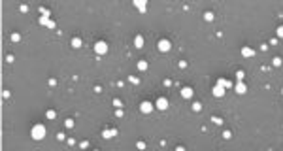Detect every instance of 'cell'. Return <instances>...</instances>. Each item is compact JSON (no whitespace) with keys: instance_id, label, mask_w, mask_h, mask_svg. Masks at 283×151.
<instances>
[{"instance_id":"8","label":"cell","mask_w":283,"mask_h":151,"mask_svg":"<svg viewBox=\"0 0 283 151\" xmlns=\"http://www.w3.org/2000/svg\"><path fill=\"white\" fill-rule=\"evenodd\" d=\"M278 34H279V36H283V27L279 28V32H278Z\"/></svg>"},{"instance_id":"2","label":"cell","mask_w":283,"mask_h":151,"mask_svg":"<svg viewBox=\"0 0 283 151\" xmlns=\"http://www.w3.org/2000/svg\"><path fill=\"white\" fill-rule=\"evenodd\" d=\"M159 49H161V51H168V49H170V44H168L166 40L159 42Z\"/></svg>"},{"instance_id":"1","label":"cell","mask_w":283,"mask_h":151,"mask_svg":"<svg viewBox=\"0 0 283 151\" xmlns=\"http://www.w3.org/2000/svg\"><path fill=\"white\" fill-rule=\"evenodd\" d=\"M44 132H45L44 127H36V128H34V138H36V140H38V138H44Z\"/></svg>"},{"instance_id":"5","label":"cell","mask_w":283,"mask_h":151,"mask_svg":"<svg viewBox=\"0 0 283 151\" xmlns=\"http://www.w3.org/2000/svg\"><path fill=\"white\" fill-rule=\"evenodd\" d=\"M134 4L138 6L142 11H145V0H134Z\"/></svg>"},{"instance_id":"6","label":"cell","mask_w":283,"mask_h":151,"mask_svg":"<svg viewBox=\"0 0 283 151\" xmlns=\"http://www.w3.org/2000/svg\"><path fill=\"white\" fill-rule=\"evenodd\" d=\"M142 111H151V104H149V102H144V104H142Z\"/></svg>"},{"instance_id":"3","label":"cell","mask_w":283,"mask_h":151,"mask_svg":"<svg viewBox=\"0 0 283 151\" xmlns=\"http://www.w3.org/2000/svg\"><path fill=\"white\" fill-rule=\"evenodd\" d=\"M96 51H98V53H106V51H108V47H106V44H104V42H98V44H96Z\"/></svg>"},{"instance_id":"7","label":"cell","mask_w":283,"mask_h":151,"mask_svg":"<svg viewBox=\"0 0 283 151\" xmlns=\"http://www.w3.org/2000/svg\"><path fill=\"white\" fill-rule=\"evenodd\" d=\"M183 96H187V98H189V96H191V89H183Z\"/></svg>"},{"instance_id":"4","label":"cell","mask_w":283,"mask_h":151,"mask_svg":"<svg viewBox=\"0 0 283 151\" xmlns=\"http://www.w3.org/2000/svg\"><path fill=\"white\" fill-rule=\"evenodd\" d=\"M166 104H168V102H166V100H164V98H161V100H159V102H157V108H159V110H166V108H168V106H166Z\"/></svg>"}]
</instances>
